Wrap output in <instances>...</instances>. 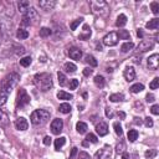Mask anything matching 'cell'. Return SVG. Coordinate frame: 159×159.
Instances as JSON below:
<instances>
[{
    "label": "cell",
    "mask_w": 159,
    "mask_h": 159,
    "mask_svg": "<svg viewBox=\"0 0 159 159\" xmlns=\"http://www.w3.org/2000/svg\"><path fill=\"white\" fill-rule=\"evenodd\" d=\"M19 80H20V76L15 72H12L10 75H8L4 80H3V82L2 85H0V93H4V95H9L10 92L15 88V86L18 85L19 82Z\"/></svg>",
    "instance_id": "1"
},
{
    "label": "cell",
    "mask_w": 159,
    "mask_h": 159,
    "mask_svg": "<svg viewBox=\"0 0 159 159\" xmlns=\"http://www.w3.org/2000/svg\"><path fill=\"white\" fill-rule=\"evenodd\" d=\"M34 82L35 85L44 92L49 91L50 88H52V78L50 73L42 72V73H37L34 77Z\"/></svg>",
    "instance_id": "2"
},
{
    "label": "cell",
    "mask_w": 159,
    "mask_h": 159,
    "mask_svg": "<svg viewBox=\"0 0 159 159\" xmlns=\"http://www.w3.org/2000/svg\"><path fill=\"white\" fill-rule=\"evenodd\" d=\"M49 119H50V112L46 110H36L30 116V121L34 126H44Z\"/></svg>",
    "instance_id": "3"
},
{
    "label": "cell",
    "mask_w": 159,
    "mask_h": 159,
    "mask_svg": "<svg viewBox=\"0 0 159 159\" xmlns=\"http://www.w3.org/2000/svg\"><path fill=\"white\" fill-rule=\"evenodd\" d=\"M37 18V12L34 8H29L26 10L24 14H22V20H21V25L24 26H28V25H31L34 22V20Z\"/></svg>",
    "instance_id": "4"
},
{
    "label": "cell",
    "mask_w": 159,
    "mask_h": 159,
    "mask_svg": "<svg viewBox=\"0 0 159 159\" xmlns=\"http://www.w3.org/2000/svg\"><path fill=\"white\" fill-rule=\"evenodd\" d=\"M91 8H92V11L95 12V14H100V15H103L107 12L108 10V5L106 2L103 0H97V2H92L91 3Z\"/></svg>",
    "instance_id": "5"
},
{
    "label": "cell",
    "mask_w": 159,
    "mask_h": 159,
    "mask_svg": "<svg viewBox=\"0 0 159 159\" xmlns=\"http://www.w3.org/2000/svg\"><path fill=\"white\" fill-rule=\"evenodd\" d=\"M30 103V96L28 95V92L24 88H20L18 92V97H16V106L18 107H25L26 104Z\"/></svg>",
    "instance_id": "6"
},
{
    "label": "cell",
    "mask_w": 159,
    "mask_h": 159,
    "mask_svg": "<svg viewBox=\"0 0 159 159\" xmlns=\"http://www.w3.org/2000/svg\"><path fill=\"white\" fill-rule=\"evenodd\" d=\"M118 40L119 39H118L117 32H110L103 37V44L108 47H112V46H116L118 44Z\"/></svg>",
    "instance_id": "7"
},
{
    "label": "cell",
    "mask_w": 159,
    "mask_h": 159,
    "mask_svg": "<svg viewBox=\"0 0 159 159\" xmlns=\"http://www.w3.org/2000/svg\"><path fill=\"white\" fill-rule=\"evenodd\" d=\"M62 129H63V122H62V119L56 118V119H54V121L51 122V132H52V134L59 136L61 132H62Z\"/></svg>",
    "instance_id": "8"
},
{
    "label": "cell",
    "mask_w": 159,
    "mask_h": 159,
    "mask_svg": "<svg viewBox=\"0 0 159 159\" xmlns=\"http://www.w3.org/2000/svg\"><path fill=\"white\" fill-rule=\"evenodd\" d=\"M147 65L151 70H158V67H159V55L153 54L152 56H149L147 59Z\"/></svg>",
    "instance_id": "9"
},
{
    "label": "cell",
    "mask_w": 159,
    "mask_h": 159,
    "mask_svg": "<svg viewBox=\"0 0 159 159\" xmlns=\"http://www.w3.org/2000/svg\"><path fill=\"white\" fill-rule=\"evenodd\" d=\"M39 5L42 10L45 11H49V10H52L56 5V2L55 0H40L39 2Z\"/></svg>",
    "instance_id": "10"
},
{
    "label": "cell",
    "mask_w": 159,
    "mask_h": 159,
    "mask_svg": "<svg viewBox=\"0 0 159 159\" xmlns=\"http://www.w3.org/2000/svg\"><path fill=\"white\" fill-rule=\"evenodd\" d=\"M154 47V42L151 41V40H143V41L138 45V51L139 52H145L148 51L149 49H153Z\"/></svg>",
    "instance_id": "11"
},
{
    "label": "cell",
    "mask_w": 159,
    "mask_h": 159,
    "mask_svg": "<svg viewBox=\"0 0 159 159\" xmlns=\"http://www.w3.org/2000/svg\"><path fill=\"white\" fill-rule=\"evenodd\" d=\"M123 76L126 78V81H128V82L133 81V80L136 78V70L132 67V66H130V67H126V70L123 72Z\"/></svg>",
    "instance_id": "12"
},
{
    "label": "cell",
    "mask_w": 159,
    "mask_h": 159,
    "mask_svg": "<svg viewBox=\"0 0 159 159\" xmlns=\"http://www.w3.org/2000/svg\"><path fill=\"white\" fill-rule=\"evenodd\" d=\"M15 127L19 130H26V129H28V127H29V123H28V121H26V118L20 117V118H18L15 121Z\"/></svg>",
    "instance_id": "13"
},
{
    "label": "cell",
    "mask_w": 159,
    "mask_h": 159,
    "mask_svg": "<svg viewBox=\"0 0 159 159\" xmlns=\"http://www.w3.org/2000/svg\"><path fill=\"white\" fill-rule=\"evenodd\" d=\"M69 56L72 59V60H80L82 57V51L77 49V47H71L69 50Z\"/></svg>",
    "instance_id": "14"
},
{
    "label": "cell",
    "mask_w": 159,
    "mask_h": 159,
    "mask_svg": "<svg viewBox=\"0 0 159 159\" xmlns=\"http://www.w3.org/2000/svg\"><path fill=\"white\" fill-rule=\"evenodd\" d=\"M96 130H97V133H98L101 137L106 136V134L108 133V126H107V123L100 122V123L96 126Z\"/></svg>",
    "instance_id": "15"
},
{
    "label": "cell",
    "mask_w": 159,
    "mask_h": 159,
    "mask_svg": "<svg viewBox=\"0 0 159 159\" xmlns=\"http://www.w3.org/2000/svg\"><path fill=\"white\" fill-rule=\"evenodd\" d=\"M91 37V28L88 25H83V32L78 36L80 40H87Z\"/></svg>",
    "instance_id": "16"
},
{
    "label": "cell",
    "mask_w": 159,
    "mask_h": 159,
    "mask_svg": "<svg viewBox=\"0 0 159 159\" xmlns=\"http://www.w3.org/2000/svg\"><path fill=\"white\" fill-rule=\"evenodd\" d=\"M126 24H127V16L124 14H119L118 18H117V21H116V26H118V28H123Z\"/></svg>",
    "instance_id": "17"
},
{
    "label": "cell",
    "mask_w": 159,
    "mask_h": 159,
    "mask_svg": "<svg viewBox=\"0 0 159 159\" xmlns=\"http://www.w3.org/2000/svg\"><path fill=\"white\" fill-rule=\"evenodd\" d=\"M93 81H95V85H96L98 88H103L104 85H106V80H104V77L101 76V75H97V76L95 77Z\"/></svg>",
    "instance_id": "18"
},
{
    "label": "cell",
    "mask_w": 159,
    "mask_h": 159,
    "mask_svg": "<svg viewBox=\"0 0 159 159\" xmlns=\"http://www.w3.org/2000/svg\"><path fill=\"white\" fill-rule=\"evenodd\" d=\"M147 29H149V30H155V29H158V26H159V19H152V20H149L148 22H147Z\"/></svg>",
    "instance_id": "19"
},
{
    "label": "cell",
    "mask_w": 159,
    "mask_h": 159,
    "mask_svg": "<svg viewBox=\"0 0 159 159\" xmlns=\"http://www.w3.org/2000/svg\"><path fill=\"white\" fill-rule=\"evenodd\" d=\"M76 129H77V132L80 134H85L87 132V129H88V127H87V124L85 122H78L76 124Z\"/></svg>",
    "instance_id": "20"
},
{
    "label": "cell",
    "mask_w": 159,
    "mask_h": 159,
    "mask_svg": "<svg viewBox=\"0 0 159 159\" xmlns=\"http://www.w3.org/2000/svg\"><path fill=\"white\" fill-rule=\"evenodd\" d=\"M18 8H19V10H20V11L22 12V14H24V12L30 8V3L28 2V0H22V2H19Z\"/></svg>",
    "instance_id": "21"
},
{
    "label": "cell",
    "mask_w": 159,
    "mask_h": 159,
    "mask_svg": "<svg viewBox=\"0 0 159 159\" xmlns=\"http://www.w3.org/2000/svg\"><path fill=\"white\" fill-rule=\"evenodd\" d=\"M63 70H65L66 72H71V73H73V72L77 70V67H76V65L72 63V62H66V63L63 65Z\"/></svg>",
    "instance_id": "22"
},
{
    "label": "cell",
    "mask_w": 159,
    "mask_h": 159,
    "mask_svg": "<svg viewBox=\"0 0 159 159\" xmlns=\"http://www.w3.org/2000/svg\"><path fill=\"white\" fill-rule=\"evenodd\" d=\"M57 98H59V100H63V101H67V100H72L73 96H72L71 93L65 92V91H60L59 93H57Z\"/></svg>",
    "instance_id": "23"
},
{
    "label": "cell",
    "mask_w": 159,
    "mask_h": 159,
    "mask_svg": "<svg viewBox=\"0 0 159 159\" xmlns=\"http://www.w3.org/2000/svg\"><path fill=\"white\" fill-rule=\"evenodd\" d=\"M16 37L19 40H25V39H28L29 37V32L28 30H25V29H19L16 31Z\"/></svg>",
    "instance_id": "24"
},
{
    "label": "cell",
    "mask_w": 159,
    "mask_h": 159,
    "mask_svg": "<svg viewBox=\"0 0 159 159\" xmlns=\"http://www.w3.org/2000/svg\"><path fill=\"white\" fill-rule=\"evenodd\" d=\"M143 90H144V86L142 83H136L133 86H130V88H129V91L132 93H139V92H142Z\"/></svg>",
    "instance_id": "25"
},
{
    "label": "cell",
    "mask_w": 159,
    "mask_h": 159,
    "mask_svg": "<svg viewBox=\"0 0 159 159\" xmlns=\"http://www.w3.org/2000/svg\"><path fill=\"white\" fill-rule=\"evenodd\" d=\"M65 143H66V138L65 137H60V138H57L56 140H55V149L56 151H60L63 145H65Z\"/></svg>",
    "instance_id": "26"
},
{
    "label": "cell",
    "mask_w": 159,
    "mask_h": 159,
    "mask_svg": "<svg viewBox=\"0 0 159 159\" xmlns=\"http://www.w3.org/2000/svg\"><path fill=\"white\" fill-rule=\"evenodd\" d=\"M59 111H60L61 113H63V114H67V113L71 112V106H70L69 103H62V104H60Z\"/></svg>",
    "instance_id": "27"
},
{
    "label": "cell",
    "mask_w": 159,
    "mask_h": 159,
    "mask_svg": "<svg viewBox=\"0 0 159 159\" xmlns=\"http://www.w3.org/2000/svg\"><path fill=\"white\" fill-rule=\"evenodd\" d=\"M128 139H129V142H136L138 139V130L130 129L128 132Z\"/></svg>",
    "instance_id": "28"
},
{
    "label": "cell",
    "mask_w": 159,
    "mask_h": 159,
    "mask_svg": "<svg viewBox=\"0 0 159 159\" xmlns=\"http://www.w3.org/2000/svg\"><path fill=\"white\" fill-rule=\"evenodd\" d=\"M123 100H124V96L122 93H114V95L110 96V101L111 102H121Z\"/></svg>",
    "instance_id": "29"
},
{
    "label": "cell",
    "mask_w": 159,
    "mask_h": 159,
    "mask_svg": "<svg viewBox=\"0 0 159 159\" xmlns=\"http://www.w3.org/2000/svg\"><path fill=\"white\" fill-rule=\"evenodd\" d=\"M134 47V44L133 42H124L122 46H121V51L122 52H124V54H126V52H128V51H130L132 49H133Z\"/></svg>",
    "instance_id": "30"
},
{
    "label": "cell",
    "mask_w": 159,
    "mask_h": 159,
    "mask_svg": "<svg viewBox=\"0 0 159 159\" xmlns=\"http://www.w3.org/2000/svg\"><path fill=\"white\" fill-rule=\"evenodd\" d=\"M85 59H86L85 61H86L90 66H92V67H96V66H97V60H96L93 56H92V55H87Z\"/></svg>",
    "instance_id": "31"
},
{
    "label": "cell",
    "mask_w": 159,
    "mask_h": 159,
    "mask_svg": "<svg viewBox=\"0 0 159 159\" xmlns=\"http://www.w3.org/2000/svg\"><path fill=\"white\" fill-rule=\"evenodd\" d=\"M117 35H118V39H122V40H129L130 39V35L127 30H119V32Z\"/></svg>",
    "instance_id": "32"
},
{
    "label": "cell",
    "mask_w": 159,
    "mask_h": 159,
    "mask_svg": "<svg viewBox=\"0 0 159 159\" xmlns=\"http://www.w3.org/2000/svg\"><path fill=\"white\" fill-rule=\"evenodd\" d=\"M30 63H31V57L30 56L20 59V65L22 66V67H28V66H30Z\"/></svg>",
    "instance_id": "33"
},
{
    "label": "cell",
    "mask_w": 159,
    "mask_h": 159,
    "mask_svg": "<svg viewBox=\"0 0 159 159\" xmlns=\"http://www.w3.org/2000/svg\"><path fill=\"white\" fill-rule=\"evenodd\" d=\"M8 123V116L5 112L0 110V126H5Z\"/></svg>",
    "instance_id": "34"
},
{
    "label": "cell",
    "mask_w": 159,
    "mask_h": 159,
    "mask_svg": "<svg viewBox=\"0 0 159 159\" xmlns=\"http://www.w3.org/2000/svg\"><path fill=\"white\" fill-rule=\"evenodd\" d=\"M157 154H158V152H157V149H149V151H147L145 152V158L147 159H153L154 157H157Z\"/></svg>",
    "instance_id": "35"
},
{
    "label": "cell",
    "mask_w": 159,
    "mask_h": 159,
    "mask_svg": "<svg viewBox=\"0 0 159 159\" xmlns=\"http://www.w3.org/2000/svg\"><path fill=\"white\" fill-rule=\"evenodd\" d=\"M113 127H114V130H116V134L121 137V136L123 134V129H122V126L119 124V122H116V123L113 124Z\"/></svg>",
    "instance_id": "36"
},
{
    "label": "cell",
    "mask_w": 159,
    "mask_h": 159,
    "mask_svg": "<svg viewBox=\"0 0 159 159\" xmlns=\"http://www.w3.org/2000/svg\"><path fill=\"white\" fill-rule=\"evenodd\" d=\"M57 78H59V83H60V86H65L66 85V76H65V73H62V72H59L57 73Z\"/></svg>",
    "instance_id": "37"
},
{
    "label": "cell",
    "mask_w": 159,
    "mask_h": 159,
    "mask_svg": "<svg viewBox=\"0 0 159 159\" xmlns=\"http://www.w3.org/2000/svg\"><path fill=\"white\" fill-rule=\"evenodd\" d=\"M51 35V30L49 28H41L40 29V36L41 37H47Z\"/></svg>",
    "instance_id": "38"
},
{
    "label": "cell",
    "mask_w": 159,
    "mask_h": 159,
    "mask_svg": "<svg viewBox=\"0 0 159 159\" xmlns=\"http://www.w3.org/2000/svg\"><path fill=\"white\" fill-rule=\"evenodd\" d=\"M86 140H87L88 143H93V144H96V143L98 142V139H97V137H96L95 134H92V133H90V134H87V137H86Z\"/></svg>",
    "instance_id": "39"
},
{
    "label": "cell",
    "mask_w": 159,
    "mask_h": 159,
    "mask_svg": "<svg viewBox=\"0 0 159 159\" xmlns=\"http://www.w3.org/2000/svg\"><path fill=\"white\" fill-rule=\"evenodd\" d=\"M158 86H159V78L155 77V78L153 80V81L149 83V88H151V90H157Z\"/></svg>",
    "instance_id": "40"
},
{
    "label": "cell",
    "mask_w": 159,
    "mask_h": 159,
    "mask_svg": "<svg viewBox=\"0 0 159 159\" xmlns=\"http://www.w3.org/2000/svg\"><path fill=\"white\" fill-rule=\"evenodd\" d=\"M124 149H126V145H124V143L123 142H121V143H118L117 144V147H116V152L119 154V153H123L124 152Z\"/></svg>",
    "instance_id": "41"
},
{
    "label": "cell",
    "mask_w": 159,
    "mask_h": 159,
    "mask_svg": "<svg viewBox=\"0 0 159 159\" xmlns=\"http://www.w3.org/2000/svg\"><path fill=\"white\" fill-rule=\"evenodd\" d=\"M151 9H152V11H153V14H158L159 12V4L157 3V2H153L152 4H151Z\"/></svg>",
    "instance_id": "42"
},
{
    "label": "cell",
    "mask_w": 159,
    "mask_h": 159,
    "mask_svg": "<svg viewBox=\"0 0 159 159\" xmlns=\"http://www.w3.org/2000/svg\"><path fill=\"white\" fill-rule=\"evenodd\" d=\"M82 20H83L82 18H80V19H76V20H75V21H73V22L71 24V26H70V28H71V30H76V29H77V26H78L82 22Z\"/></svg>",
    "instance_id": "43"
},
{
    "label": "cell",
    "mask_w": 159,
    "mask_h": 159,
    "mask_svg": "<svg viewBox=\"0 0 159 159\" xmlns=\"http://www.w3.org/2000/svg\"><path fill=\"white\" fill-rule=\"evenodd\" d=\"M78 80H76V78H73V80H71L70 81V83H69V87H70V90H76L77 88V86H78Z\"/></svg>",
    "instance_id": "44"
},
{
    "label": "cell",
    "mask_w": 159,
    "mask_h": 159,
    "mask_svg": "<svg viewBox=\"0 0 159 159\" xmlns=\"http://www.w3.org/2000/svg\"><path fill=\"white\" fill-rule=\"evenodd\" d=\"M151 112H152L153 114L158 116V114H159V106H158V104H154V106H152V108H151Z\"/></svg>",
    "instance_id": "45"
},
{
    "label": "cell",
    "mask_w": 159,
    "mask_h": 159,
    "mask_svg": "<svg viewBox=\"0 0 159 159\" xmlns=\"http://www.w3.org/2000/svg\"><path fill=\"white\" fill-rule=\"evenodd\" d=\"M6 100H8V96L4 95V93H0V106H3L6 103Z\"/></svg>",
    "instance_id": "46"
},
{
    "label": "cell",
    "mask_w": 159,
    "mask_h": 159,
    "mask_svg": "<svg viewBox=\"0 0 159 159\" xmlns=\"http://www.w3.org/2000/svg\"><path fill=\"white\" fill-rule=\"evenodd\" d=\"M144 123H145V126H147V127H153V119L149 118V117H147V118L144 119Z\"/></svg>",
    "instance_id": "47"
},
{
    "label": "cell",
    "mask_w": 159,
    "mask_h": 159,
    "mask_svg": "<svg viewBox=\"0 0 159 159\" xmlns=\"http://www.w3.org/2000/svg\"><path fill=\"white\" fill-rule=\"evenodd\" d=\"M106 117H108V118H112L113 117V112H112V108L110 107H106Z\"/></svg>",
    "instance_id": "48"
},
{
    "label": "cell",
    "mask_w": 159,
    "mask_h": 159,
    "mask_svg": "<svg viewBox=\"0 0 159 159\" xmlns=\"http://www.w3.org/2000/svg\"><path fill=\"white\" fill-rule=\"evenodd\" d=\"M77 152H78V151H77V148H76V147H73V148L71 149V154H70V158H69V159H75V158H76V155H77Z\"/></svg>",
    "instance_id": "49"
},
{
    "label": "cell",
    "mask_w": 159,
    "mask_h": 159,
    "mask_svg": "<svg viewBox=\"0 0 159 159\" xmlns=\"http://www.w3.org/2000/svg\"><path fill=\"white\" fill-rule=\"evenodd\" d=\"M145 100H147V102H148V103H149V102L152 103V102H154V96H153L152 93H148V95H147V97H145Z\"/></svg>",
    "instance_id": "50"
},
{
    "label": "cell",
    "mask_w": 159,
    "mask_h": 159,
    "mask_svg": "<svg viewBox=\"0 0 159 159\" xmlns=\"http://www.w3.org/2000/svg\"><path fill=\"white\" fill-rule=\"evenodd\" d=\"M80 159H90V155L87 153L82 152V153H80Z\"/></svg>",
    "instance_id": "51"
},
{
    "label": "cell",
    "mask_w": 159,
    "mask_h": 159,
    "mask_svg": "<svg viewBox=\"0 0 159 159\" xmlns=\"http://www.w3.org/2000/svg\"><path fill=\"white\" fill-rule=\"evenodd\" d=\"M83 75H85V76H87V77H88V76H91V75H92V70H91V69H88V67H87V69H85V70H83Z\"/></svg>",
    "instance_id": "52"
},
{
    "label": "cell",
    "mask_w": 159,
    "mask_h": 159,
    "mask_svg": "<svg viewBox=\"0 0 159 159\" xmlns=\"http://www.w3.org/2000/svg\"><path fill=\"white\" fill-rule=\"evenodd\" d=\"M44 144H45V145H50V144H51V138H50L49 136H46V137L44 138Z\"/></svg>",
    "instance_id": "53"
},
{
    "label": "cell",
    "mask_w": 159,
    "mask_h": 159,
    "mask_svg": "<svg viewBox=\"0 0 159 159\" xmlns=\"http://www.w3.org/2000/svg\"><path fill=\"white\" fill-rule=\"evenodd\" d=\"M102 154H103V151H102V149H101V151H98V152L96 153V155H95V159H101Z\"/></svg>",
    "instance_id": "54"
},
{
    "label": "cell",
    "mask_w": 159,
    "mask_h": 159,
    "mask_svg": "<svg viewBox=\"0 0 159 159\" xmlns=\"http://www.w3.org/2000/svg\"><path fill=\"white\" fill-rule=\"evenodd\" d=\"M122 159H129V154L126 153V152H123L122 153Z\"/></svg>",
    "instance_id": "55"
},
{
    "label": "cell",
    "mask_w": 159,
    "mask_h": 159,
    "mask_svg": "<svg viewBox=\"0 0 159 159\" xmlns=\"http://www.w3.org/2000/svg\"><path fill=\"white\" fill-rule=\"evenodd\" d=\"M2 40H3V30H2V24H0V45H2Z\"/></svg>",
    "instance_id": "56"
},
{
    "label": "cell",
    "mask_w": 159,
    "mask_h": 159,
    "mask_svg": "<svg viewBox=\"0 0 159 159\" xmlns=\"http://www.w3.org/2000/svg\"><path fill=\"white\" fill-rule=\"evenodd\" d=\"M137 35H138V37H143V31L139 29V30H138V32H137Z\"/></svg>",
    "instance_id": "57"
},
{
    "label": "cell",
    "mask_w": 159,
    "mask_h": 159,
    "mask_svg": "<svg viewBox=\"0 0 159 159\" xmlns=\"http://www.w3.org/2000/svg\"><path fill=\"white\" fill-rule=\"evenodd\" d=\"M118 116L121 117V118H124V117H126V114H124L123 112H118Z\"/></svg>",
    "instance_id": "58"
},
{
    "label": "cell",
    "mask_w": 159,
    "mask_h": 159,
    "mask_svg": "<svg viewBox=\"0 0 159 159\" xmlns=\"http://www.w3.org/2000/svg\"><path fill=\"white\" fill-rule=\"evenodd\" d=\"M82 144H83V145H85V147H87V145H88V142H87V140H86V142H83V143H82Z\"/></svg>",
    "instance_id": "59"
}]
</instances>
